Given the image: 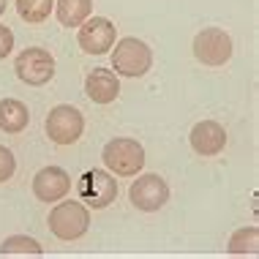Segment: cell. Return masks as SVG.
<instances>
[{
  "mask_svg": "<svg viewBox=\"0 0 259 259\" xmlns=\"http://www.w3.org/2000/svg\"><path fill=\"white\" fill-rule=\"evenodd\" d=\"M104 166L117 178H134L145 166V148L131 137H115L104 145Z\"/></svg>",
  "mask_w": 259,
  "mask_h": 259,
  "instance_id": "cell-1",
  "label": "cell"
},
{
  "mask_svg": "<svg viewBox=\"0 0 259 259\" xmlns=\"http://www.w3.org/2000/svg\"><path fill=\"white\" fill-rule=\"evenodd\" d=\"M112 52V71L117 76H128V79H137V76H145L153 66V52L145 41H139L134 36L120 38Z\"/></svg>",
  "mask_w": 259,
  "mask_h": 259,
  "instance_id": "cell-2",
  "label": "cell"
},
{
  "mask_svg": "<svg viewBox=\"0 0 259 259\" xmlns=\"http://www.w3.org/2000/svg\"><path fill=\"white\" fill-rule=\"evenodd\" d=\"M90 229V210L82 205V202H60L50 210V232L58 237V240H79Z\"/></svg>",
  "mask_w": 259,
  "mask_h": 259,
  "instance_id": "cell-3",
  "label": "cell"
},
{
  "mask_svg": "<svg viewBox=\"0 0 259 259\" xmlns=\"http://www.w3.org/2000/svg\"><path fill=\"white\" fill-rule=\"evenodd\" d=\"M76 194L85 207L104 210L117 197V180L109 169H88L76 183Z\"/></svg>",
  "mask_w": 259,
  "mask_h": 259,
  "instance_id": "cell-4",
  "label": "cell"
},
{
  "mask_svg": "<svg viewBox=\"0 0 259 259\" xmlns=\"http://www.w3.org/2000/svg\"><path fill=\"white\" fill-rule=\"evenodd\" d=\"M14 71H17V76L25 82V85L41 88V85H47V82H52L55 58H52L50 50H44V47H27V50H22L17 55Z\"/></svg>",
  "mask_w": 259,
  "mask_h": 259,
  "instance_id": "cell-5",
  "label": "cell"
},
{
  "mask_svg": "<svg viewBox=\"0 0 259 259\" xmlns=\"http://www.w3.org/2000/svg\"><path fill=\"white\" fill-rule=\"evenodd\" d=\"M47 137L55 145H74L79 142L82 131H85V117L82 112L71 107V104H58L50 115H47Z\"/></svg>",
  "mask_w": 259,
  "mask_h": 259,
  "instance_id": "cell-6",
  "label": "cell"
},
{
  "mask_svg": "<svg viewBox=\"0 0 259 259\" xmlns=\"http://www.w3.org/2000/svg\"><path fill=\"white\" fill-rule=\"evenodd\" d=\"M194 58H197L202 66H224L229 58H232L235 52V44L232 38H229L227 30H221V27H205V30H199L197 36H194Z\"/></svg>",
  "mask_w": 259,
  "mask_h": 259,
  "instance_id": "cell-7",
  "label": "cell"
},
{
  "mask_svg": "<svg viewBox=\"0 0 259 259\" xmlns=\"http://www.w3.org/2000/svg\"><path fill=\"white\" fill-rule=\"evenodd\" d=\"M128 199H131V205L137 210H142V213H156V210H161L169 202V186H166V180L161 178V175H153V172L139 175L128 188Z\"/></svg>",
  "mask_w": 259,
  "mask_h": 259,
  "instance_id": "cell-8",
  "label": "cell"
},
{
  "mask_svg": "<svg viewBox=\"0 0 259 259\" xmlns=\"http://www.w3.org/2000/svg\"><path fill=\"white\" fill-rule=\"evenodd\" d=\"M115 38H117V27L107 17H88L79 25V33H76V41H79L82 52H88V55L109 52Z\"/></svg>",
  "mask_w": 259,
  "mask_h": 259,
  "instance_id": "cell-9",
  "label": "cell"
},
{
  "mask_svg": "<svg viewBox=\"0 0 259 259\" xmlns=\"http://www.w3.org/2000/svg\"><path fill=\"white\" fill-rule=\"evenodd\" d=\"M188 142H191V148L197 156L213 158L227 148V131H224V125L215 123V120H202L191 128Z\"/></svg>",
  "mask_w": 259,
  "mask_h": 259,
  "instance_id": "cell-10",
  "label": "cell"
},
{
  "mask_svg": "<svg viewBox=\"0 0 259 259\" xmlns=\"http://www.w3.org/2000/svg\"><path fill=\"white\" fill-rule=\"evenodd\" d=\"M71 191V178L60 166H44L33 178V194L41 202H58Z\"/></svg>",
  "mask_w": 259,
  "mask_h": 259,
  "instance_id": "cell-11",
  "label": "cell"
},
{
  "mask_svg": "<svg viewBox=\"0 0 259 259\" xmlns=\"http://www.w3.org/2000/svg\"><path fill=\"white\" fill-rule=\"evenodd\" d=\"M85 96L93 104H112L120 96V79L109 68H93L85 79Z\"/></svg>",
  "mask_w": 259,
  "mask_h": 259,
  "instance_id": "cell-12",
  "label": "cell"
},
{
  "mask_svg": "<svg viewBox=\"0 0 259 259\" xmlns=\"http://www.w3.org/2000/svg\"><path fill=\"white\" fill-rule=\"evenodd\" d=\"M30 123V109L19 99H3L0 101V131L6 134H22Z\"/></svg>",
  "mask_w": 259,
  "mask_h": 259,
  "instance_id": "cell-13",
  "label": "cell"
},
{
  "mask_svg": "<svg viewBox=\"0 0 259 259\" xmlns=\"http://www.w3.org/2000/svg\"><path fill=\"white\" fill-rule=\"evenodd\" d=\"M52 11L63 27H79L93 14V0H58Z\"/></svg>",
  "mask_w": 259,
  "mask_h": 259,
  "instance_id": "cell-14",
  "label": "cell"
},
{
  "mask_svg": "<svg viewBox=\"0 0 259 259\" xmlns=\"http://www.w3.org/2000/svg\"><path fill=\"white\" fill-rule=\"evenodd\" d=\"M227 251L232 256H256L259 254V227H243V229H237V232L229 237V243H227Z\"/></svg>",
  "mask_w": 259,
  "mask_h": 259,
  "instance_id": "cell-15",
  "label": "cell"
},
{
  "mask_svg": "<svg viewBox=\"0 0 259 259\" xmlns=\"http://www.w3.org/2000/svg\"><path fill=\"white\" fill-rule=\"evenodd\" d=\"M41 254H44L41 243L27 235H11L0 243V256H41Z\"/></svg>",
  "mask_w": 259,
  "mask_h": 259,
  "instance_id": "cell-16",
  "label": "cell"
},
{
  "mask_svg": "<svg viewBox=\"0 0 259 259\" xmlns=\"http://www.w3.org/2000/svg\"><path fill=\"white\" fill-rule=\"evenodd\" d=\"M55 0H17V14L27 25H41L50 19Z\"/></svg>",
  "mask_w": 259,
  "mask_h": 259,
  "instance_id": "cell-17",
  "label": "cell"
},
{
  "mask_svg": "<svg viewBox=\"0 0 259 259\" xmlns=\"http://www.w3.org/2000/svg\"><path fill=\"white\" fill-rule=\"evenodd\" d=\"M14 172H17V158H14V153L9 148H3V145H0V183L11 180Z\"/></svg>",
  "mask_w": 259,
  "mask_h": 259,
  "instance_id": "cell-18",
  "label": "cell"
},
{
  "mask_svg": "<svg viewBox=\"0 0 259 259\" xmlns=\"http://www.w3.org/2000/svg\"><path fill=\"white\" fill-rule=\"evenodd\" d=\"M11 50H14V33H11V27L0 25V60L9 58Z\"/></svg>",
  "mask_w": 259,
  "mask_h": 259,
  "instance_id": "cell-19",
  "label": "cell"
},
{
  "mask_svg": "<svg viewBox=\"0 0 259 259\" xmlns=\"http://www.w3.org/2000/svg\"><path fill=\"white\" fill-rule=\"evenodd\" d=\"M6 11V0H0V14H3Z\"/></svg>",
  "mask_w": 259,
  "mask_h": 259,
  "instance_id": "cell-20",
  "label": "cell"
}]
</instances>
